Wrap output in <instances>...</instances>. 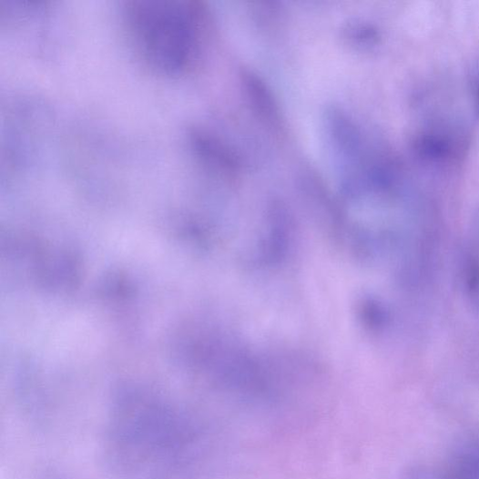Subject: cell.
Wrapping results in <instances>:
<instances>
[{"instance_id":"cell-1","label":"cell","mask_w":479,"mask_h":479,"mask_svg":"<svg viewBox=\"0 0 479 479\" xmlns=\"http://www.w3.org/2000/svg\"><path fill=\"white\" fill-rule=\"evenodd\" d=\"M127 37L137 56L152 71L178 76L189 68L199 39V10L177 0H135L124 8Z\"/></svg>"}]
</instances>
